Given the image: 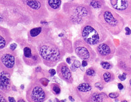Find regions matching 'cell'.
I'll use <instances>...</instances> for the list:
<instances>
[{
  "label": "cell",
  "mask_w": 131,
  "mask_h": 102,
  "mask_svg": "<svg viewBox=\"0 0 131 102\" xmlns=\"http://www.w3.org/2000/svg\"><path fill=\"white\" fill-rule=\"evenodd\" d=\"M62 11L72 26L83 24L86 21L94 18L92 8L84 3H74L73 2L64 3Z\"/></svg>",
  "instance_id": "cell-1"
},
{
  "label": "cell",
  "mask_w": 131,
  "mask_h": 102,
  "mask_svg": "<svg viewBox=\"0 0 131 102\" xmlns=\"http://www.w3.org/2000/svg\"><path fill=\"white\" fill-rule=\"evenodd\" d=\"M98 21L113 36L121 33L126 24L123 17L107 5L100 9L98 15Z\"/></svg>",
  "instance_id": "cell-2"
},
{
  "label": "cell",
  "mask_w": 131,
  "mask_h": 102,
  "mask_svg": "<svg viewBox=\"0 0 131 102\" xmlns=\"http://www.w3.org/2000/svg\"><path fill=\"white\" fill-rule=\"evenodd\" d=\"M15 3L16 7L30 16L34 24L45 20L49 15L45 0H15Z\"/></svg>",
  "instance_id": "cell-3"
},
{
  "label": "cell",
  "mask_w": 131,
  "mask_h": 102,
  "mask_svg": "<svg viewBox=\"0 0 131 102\" xmlns=\"http://www.w3.org/2000/svg\"><path fill=\"white\" fill-rule=\"evenodd\" d=\"M81 34L82 38L92 47L105 41L108 37V31L100 22L96 20H90L81 26Z\"/></svg>",
  "instance_id": "cell-4"
},
{
  "label": "cell",
  "mask_w": 131,
  "mask_h": 102,
  "mask_svg": "<svg viewBox=\"0 0 131 102\" xmlns=\"http://www.w3.org/2000/svg\"><path fill=\"white\" fill-rule=\"evenodd\" d=\"M53 40L47 41L37 46L43 63L51 67L57 65L64 56V52Z\"/></svg>",
  "instance_id": "cell-5"
},
{
  "label": "cell",
  "mask_w": 131,
  "mask_h": 102,
  "mask_svg": "<svg viewBox=\"0 0 131 102\" xmlns=\"http://www.w3.org/2000/svg\"><path fill=\"white\" fill-rule=\"evenodd\" d=\"M48 90L40 82L32 81L26 90V99L29 102H43L49 98Z\"/></svg>",
  "instance_id": "cell-6"
},
{
  "label": "cell",
  "mask_w": 131,
  "mask_h": 102,
  "mask_svg": "<svg viewBox=\"0 0 131 102\" xmlns=\"http://www.w3.org/2000/svg\"><path fill=\"white\" fill-rule=\"evenodd\" d=\"M73 47L75 52L80 59L92 62L96 58V51L83 38L77 39L73 43Z\"/></svg>",
  "instance_id": "cell-7"
},
{
  "label": "cell",
  "mask_w": 131,
  "mask_h": 102,
  "mask_svg": "<svg viewBox=\"0 0 131 102\" xmlns=\"http://www.w3.org/2000/svg\"><path fill=\"white\" fill-rule=\"evenodd\" d=\"M53 39L51 28L47 26L34 28L28 33V40L33 44L38 45L40 43Z\"/></svg>",
  "instance_id": "cell-8"
},
{
  "label": "cell",
  "mask_w": 131,
  "mask_h": 102,
  "mask_svg": "<svg viewBox=\"0 0 131 102\" xmlns=\"http://www.w3.org/2000/svg\"><path fill=\"white\" fill-rule=\"evenodd\" d=\"M117 66L119 70L126 73L131 77V52L123 47L120 46L116 50Z\"/></svg>",
  "instance_id": "cell-9"
},
{
  "label": "cell",
  "mask_w": 131,
  "mask_h": 102,
  "mask_svg": "<svg viewBox=\"0 0 131 102\" xmlns=\"http://www.w3.org/2000/svg\"><path fill=\"white\" fill-rule=\"evenodd\" d=\"M116 47L110 38L106 39L102 43L97 44L95 47L96 54L100 59L104 60H111L116 52Z\"/></svg>",
  "instance_id": "cell-10"
},
{
  "label": "cell",
  "mask_w": 131,
  "mask_h": 102,
  "mask_svg": "<svg viewBox=\"0 0 131 102\" xmlns=\"http://www.w3.org/2000/svg\"><path fill=\"white\" fill-rule=\"evenodd\" d=\"M23 58L25 64L29 66L37 65L42 62L37 47L31 43H26L25 47L23 48Z\"/></svg>",
  "instance_id": "cell-11"
},
{
  "label": "cell",
  "mask_w": 131,
  "mask_h": 102,
  "mask_svg": "<svg viewBox=\"0 0 131 102\" xmlns=\"http://www.w3.org/2000/svg\"><path fill=\"white\" fill-rule=\"evenodd\" d=\"M14 50L10 49L0 50V68L10 74L13 71L15 65V56Z\"/></svg>",
  "instance_id": "cell-12"
},
{
  "label": "cell",
  "mask_w": 131,
  "mask_h": 102,
  "mask_svg": "<svg viewBox=\"0 0 131 102\" xmlns=\"http://www.w3.org/2000/svg\"><path fill=\"white\" fill-rule=\"evenodd\" d=\"M111 7L123 17L131 20V0H109Z\"/></svg>",
  "instance_id": "cell-13"
},
{
  "label": "cell",
  "mask_w": 131,
  "mask_h": 102,
  "mask_svg": "<svg viewBox=\"0 0 131 102\" xmlns=\"http://www.w3.org/2000/svg\"><path fill=\"white\" fill-rule=\"evenodd\" d=\"M94 92L91 84L86 82L79 84L76 88V94L82 101L89 102L90 98Z\"/></svg>",
  "instance_id": "cell-14"
},
{
  "label": "cell",
  "mask_w": 131,
  "mask_h": 102,
  "mask_svg": "<svg viewBox=\"0 0 131 102\" xmlns=\"http://www.w3.org/2000/svg\"><path fill=\"white\" fill-rule=\"evenodd\" d=\"M57 73L58 77L66 83L72 84L73 82V77L72 71L66 62H60L57 68Z\"/></svg>",
  "instance_id": "cell-15"
},
{
  "label": "cell",
  "mask_w": 131,
  "mask_h": 102,
  "mask_svg": "<svg viewBox=\"0 0 131 102\" xmlns=\"http://www.w3.org/2000/svg\"><path fill=\"white\" fill-rule=\"evenodd\" d=\"M12 89L10 73L2 70L0 72V90L4 93H9Z\"/></svg>",
  "instance_id": "cell-16"
},
{
  "label": "cell",
  "mask_w": 131,
  "mask_h": 102,
  "mask_svg": "<svg viewBox=\"0 0 131 102\" xmlns=\"http://www.w3.org/2000/svg\"><path fill=\"white\" fill-rule=\"evenodd\" d=\"M12 40L9 30L0 26V50L5 49Z\"/></svg>",
  "instance_id": "cell-17"
},
{
  "label": "cell",
  "mask_w": 131,
  "mask_h": 102,
  "mask_svg": "<svg viewBox=\"0 0 131 102\" xmlns=\"http://www.w3.org/2000/svg\"><path fill=\"white\" fill-rule=\"evenodd\" d=\"M45 4L49 12L57 13L61 9L62 0H45Z\"/></svg>",
  "instance_id": "cell-18"
},
{
  "label": "cell",
  "mask_w": 131,
  "mask_h": 102,
  "mask_svg": "<svg viewBox=\"0 0 131 102\" xmlns=\"http://www.w3.org/2000/svg\"><path fill=\"white\" fill-rule=\"evenodd\" d=\"M112 99L111 98L107 96L104 92H94L92 94L91 97L90 98L89 102H94V101H99V102H103V101H111Z\"/></svg>",
  "instance_id": "cell-19"
},
{
  "label": "cell",
  "mask_w": 131,
  "mask_h": 102,
  "mask_svg": "<svg viewBox=\"0 0 131 102\" xmlns=\"http://www.w3.org/2000/svg\"><path fill=\"white\" fill-rule=\"evenodd\" d=\"M82 3L88 5L94 9H101L106 5L105 0H82Z\"/></svg>",
  "instance_id": "cell-20"
},
{
  "label": "cell",
  "mask_w": 131,
  "mask_h": 102,
  "mask_svg": "<svg viewBox=\"0 0 131 102\" xmlns=\"http://www.w3.org/2000/svg\"><path fill=\"white\" fill-rule=\"evenodd\" d=\"M96 70L94 67H89L86 70L85 75H84V80L86 83L91 84V83L94 81L96 75Z\"/></svg>",
  "instance_id": "cell-21"
},
{
  "label": "cell",
  "mask_w": 131,
  "mask_h": 102,
  "mask_svg": "<svg viewBox=\"0 0 131 102\" xmlns=\"http://www.w3.org/2000/svg\"><path fill=\"white\" fill-rule=\"evenodd\" d=\"M101 81L104 82V83H109L115 80V75L112 71H105L102 74L100 75Z\"/></svg>",
  "instance_id": "cell-22"
},
{
  "label": "cell",
  "mask_w": 131,
  "mask_h": 102,
  "mask_svg": "<svg viewBox=\"0 0 131 102\" xmlns=\"http://www.w3.org/2000/svg\"><path fill=\"white\" fill-rule=\"evenodd\" d=\"M121 46L123 47L126 49L131 52V36L127 38H124L123 40L121 41Z\"/></svg>",
  "instance_id": "cell-23"
},
{
  "label": "cell",
  "mask_w": 131,
  "mask_h": 102,
  "mask_svg": "<svg viewBox=\"0 0 131 102\" xmlns=\"http://www.w3.org/2000/svg\"><path fill=\"white\" fill-rule=\"evenodd\" d=\"M50 88H51V92L56 96H58L61 92V88L57 83H52L50 85Z\"/></svg>",
  "instance_id": "cell-24"
},
{
  "label": "cell",
  "mask_w": 131,
  "mask_h": 102,
  "mask_svg": "<svg viewBox=\"0 0 131 102\" xmlns=\"http://www.w3.org/2000/svg\"><path fill=\"white\" fill-rule=\"evenodd\" d=\"M100 65L105 70H111L113 67V64H111V63H110L108 62H106V61H102L100 62Z\"/></svg>",
  "instance_id": "cell-25"
},
{
  "label": "cell",
  "mask_w": 131,
  "mask_h": 102,
  "mask_svg": "<svg viewBox=\"0 0 131 102\" xmlns=\"http://www.w3.org/2000/svg\"><path fill=\"white\" fill-rule=\"evenodd\" d=\"M104 84L105 83H103L102 81H98L94 84V86L96 88L98 89L99 90H102L103 88H104Z\"/></svg>",
  "instance_id": "cell-26"
},
{
  "label": "cell",
  "mask_w": 131,
  "mask_h": 102,
  "mask_svg": "<svg viewBox=\"0 0 131 102\" xmlns=\"http://www.w3.org/2000/svg\"><path fill=\"white\" fill-rule=\"evenodd\" d=\"M7 99L5 98V93L2 92V90H0V102H6Z\"/></svg>",
  "instance_id": "cell-27"
},
{
  "label": "cell",
  "mask_w": 131,
  "mask_h": 102,
  "mask_svg": "<svg viewBox=\"0 0 131 102\" xmlns=\"http://www.w3.org/2000/svg\"><path fill=\"white\" fill-rule=\"evenodd\" d=\"M127 73L125 72H123V74L119 75V76H118V78H119V80L121 81H124L126 80V78H127Z\"/></svg>",
  "instance_id": "cell-28"
},
{
  "label": "cell",
  "mask_w": 131,
  "mask_h": 102,
  "mask_svg": "<svg viewBox=\"0 0 131 102\" xmlns=\"http://www.w3.org/2000/svg\"><path fill=\"white\" fill-rule=\"evenodd\" d=\"M119 96V92H112L109 94V97L111 98V99H115V98H118Z\"/></svg>",
  "instance_id": "cell-29"
},
{
  "label": "cell",
  "mask_w": 131,
  "mask_h": 102,
  "mask_svg": "<svg viewBox=\"0 0 131 102\" xmlns=\"http://www.w3.org/2000/svg\"><path fill=\"white\" fill-rule=\"evenodd\" d=\"M49 81L45 78H41V79H40L41 84L43 86H46L47 85L48 83H49Z\"/></svg>",
  "instance_id": "cell-30"
},
{
  "label": "cell",
  "mask_w": 131,
  "mask_h": 102,
  "mask_svg": "<svg viewBox=\"0 0 131 102\" xmlns=\"http://www.w3.org/2000/svg\"><path fill=\"white\" fill-rule=\"evenodd\" d=\"M125 35L127 36H129L131 35V30L128 27H126L125 28Z\"/></svg>",
  "instance_id": "cell-31"
},
{
  "label": "cell",
  "mask_w": 131,
  "mask_h": 102,
  "mask_svg": "<svg viewBox=\"0 0 131 102\" xmlns=\"http://www.w3.org/2000/svg\"><path fill=\"white\" fill-rule=\"evenodd\" d=\"M56 73H57V71H56L55 70H54V69H51L50 70H49V73L51 75V77H53L56 74Z\"/></svg>",
  "instance_id": "cell-32"
},
{
  "label": "cell",
  "mask_w": 131,
  "mask_h": 102,
  "mask_svg": "<svg viewBox=\"0 0 131 102\" xmlns=\"http://www.w3.org/2000/svg\"><path fill=\"white\" fill-rule=\"evenodd\" d=\"M17 47V44L16 43H12L10 44V49L12 50H15Z\"/></svg>",
  "instance_id": "cell-33"
},
{
  "label": "cell",
  "mask_w": 131,
  "mask_h": 102,
  "mask_svg": "<svg viewBox=\"0 0 131 102\" xmlns=\"http://www.w3.org/2000/svg\"><path fill=\"white\" fill-rule=\"evenodd\" d=\"M117 86H118V88H119V90H122L124 88V86L121 84V83H118Z\"/></svg>",
  "instance_id": "cell-34"
},
{
  "label": "cell",
  "mask_w": 131,
  "mask_h": 102,
  "mask_svg": "<svg viewBox=\"0 0 131 102\" xmlns=\"http://www.w3.org/2000/svg\"><path fill=\"white\" fill-rule=\"evenodd\" d=\"M81 65L83 67H86V65H88V62L86 60H83V62L81 63Z\"/></svg>",
  "instance_id": "cell-35"
},
{
  "label": "cell",
  "mask_w": 131,
  "mask_h": 102,
  "mask_svg": "<svg viewBox=\"0 0 131 102\" xmlns=\"http://www.w3.org/2000/svg\"><path fill=\"white\" fill-rule=\"evenodd\" d=\"M8 101H9V102H15L16 101V100H15V99H14L13 97H8Z\"/></svg>",
  "instance_id": "cell-36"
},
{
  "label": "cell",
  "mask_w": 131,
  "mask_h": 102,
  "mask_svg": "<svg viewBox=\"0 0 131 102\" xmlns=\"http://www.w3.org/2000/svg\"><path fill=\"white\" fill-rule=\"evenodd\" d=\"M128 94L131 96V84H129V87H128Z\"/></svg>",
  "instance_id": "cell-37"
},
{
  "label": "cell",
  "mask_w": 131,
  "mask_h": 102,
  "mask_svg": "<svg viewBox=\"0 0 131 102\" xmlns=\"http://www.w3.org/2000/svg\"><path fill=\"white\" fill-rule=\"evenodd\" d=\"M66 61H67V62L69 64H71V59H70V58H68L67 59H66Z\"/></svg>",
  "instance_id": "cell-38"
},
{
  "label": "cell",
  "mask_w": 131,
  "mask_h": 102,
  "mask_svg": "<svg viewBox=\"0 0 131 102\" xmlns=\"http://www.w3.org/2000/svg\"><path fill=\"white\" fill-rule=\"evenodd\" d=\"M69 99H70V101H75V99L72 98V96H69Z\"/></svg>",
  "instance_id": "cell-39"
},
{
  "label": "cell",
  "mask_w": 131,
  "mask_h": 102,
  "mask_svg": "<svg viewBox=\"0 0 131 102\" xmlns=\"http://www.w3.org/2000/svg\"><path fill=\"white\" fill-rule=\"evenodd\" d=\"M68 2H74L75 0H68Z\"/></svg>",
  "instance_id": "cell-40"
},
{
  "label": "cell",
  "mask_w": 131,
  "mask_h": 102,
  "mask_svg": "<svg viewBox=\"0 0 131 102\" xmlns=\"http://www.w3.org/2000/svg\"><path fill=\"white\" fill-rule=\"evenodd\" d=\"M1 71H2V70H1V68H0V72H1Z\"/></svg>",
  "instance_id": "cell-41"
},
{
  "label": "cell",
  "mask_w": 131,
  "mask_h": 102,
  "mask_svg": "<svg viewBox=\"0 0 131 102\" xmlns=\"http://www.w3.org/2000/svg\"><path fill=\"white\" fill-rule=\"evenodd\" d=\"M130 58H131V55H130Z\"/></svg>",
  "instance_id": "cell-42"
},
{
  "label": "cell",
  "mask_w": 131,
  "mask_h": 102,
  "mask_svg": "<svg viewBox=\"0 0 131 102\" xmlns=\"http://www.w3.org/2000/svg\"><path fill=\"white\" fill-rule=\"evenodd\" d=\"M130 36H131V35H130Z\"/></svg>",
  "instance_id": "cell-43"
},
{
  "label": "cell",
  "mask_w": 131,
  "mask_h": 102,
  "mask_svg": "<svg viewBox=\"0 0 131 102\" xmlns=\"http://www.w3.org/2000/svg\"></svg>",
  "instance_id": "cell-44"
}]
</instances>
